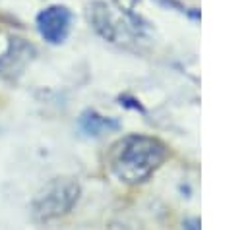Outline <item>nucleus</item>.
I'll list each match as a JSON object with an SVG mask.
<instances>
[{"label": "nucleus", "instance_id": "obj_5", "mask_svg": "<svg viewBox=\"0 0 248 230\" xmlns=\"http://www.w3.org/2000/svg\"><path fill=\"white\" fill-rule=\"evenodd\" d=\"M79 129L85 135L99 137L108 129H116V122L110 120V118H105V116H101V114H97L93 110H87L79 118Z\"/></svg>", "mask_w": 248, "mask_h": 230}, {"label": "nucleus", "instance_id": "obj_1", "mask_svg": "<svg viewBox=\"0 0 248 230\" xmlns=\"http://www.w3.org/2000/svg\"><path fill=\"white\" fill-rule=\"evenodd\" d=\"M169 157V147L151 135L130 133L118 139L107 157L110 172L124 184L149 180Z\"/></svg>", "mask_w": 248, "mask_h": 230}, {"label": "nucleus", "instance_id": "obj_3", "mask_svg": "<svg viewBox=\"0 0 248 230\" xmlns=\"http://www.w3.org/2000/svg\"><path fill=\"white\" fill-rule=\"evenodd\" d=\"M39 35L50 43V44H60L66 41L72 25V14L66 6H48L37 14L35 19Z\"/></svg>", "mask_w": 248, "mask_h": 230}, {"label": "nucleus", "instance_id": "obj_2", "mask_svg": "<svg viewBox=\"0 0 248 230\" xmlns=\"http://www.w3.org/2000/svg\"><path fill=\"white\" fill-rule=\"evenodd\" d=\"M81 193L79 182L72 176H58L46 182L31 201V216L37 222H50L66 216L78 203Z\"/></svg>", "mask_w": 248, "mask_h": 230}, {"label": "nucleus", "instance_id": "obj_4", "mask_svg": "<svg viewBox=\"0 0 248 230\" xmlns=\"http://www.w3.org/2000/svg\"><path fill=\"white\" fill-rule=\"evenodd\" d=\"M35 54V46L25 39H10L8 48L0 54V75L8 81H17Z\"/></svg>", "mask_w": 248, "mask_h": 230}]
</instances>
